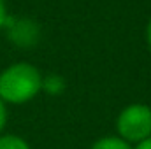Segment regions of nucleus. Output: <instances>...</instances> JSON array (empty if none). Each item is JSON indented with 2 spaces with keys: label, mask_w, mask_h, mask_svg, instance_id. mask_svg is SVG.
Wrapping results in <instances>:
<instances>
[{
  "label": "nucleus",
  "mask_w": 151,
  "mask_h": 149,
  "mask_svg": "<svg viewBox=\"0 0 151 149\" xmlns=\"http://www.w3.org/2000/svg\"><path fill=\"white\" fill-rule=\"evenodd\" d=\"M91 149H134L130 146V142L123 140L121 137H102L99 139Z\"/></svg>",
  "instance_id": "nucleus-5"
},
{
  "label": "nucleus",
  "mask_w": 151,
  "mask_h": 149,
  "mask_svg": "<svg viewBox=\"0 0 151 149\" xmlns=\"http://www.w3.org/2000/svg\"><path fill=\"white\" fill-rule=\"evenodd\" d=\"M134 149H151V135L146 137V139H142L141 142H137V146Z\"/></svg>",
  "instance_id": "nucleus-9"
},
{
  "label": "nucleus",
  "mask_w": 151,
  "mask_h": 149,
  "mask_svg": "<svg viewBox=\"0 0 151 149\" xmlns=\"http://www.w3.org/2000/svg\"><path fill=\"white\" fill-rule=\"evenodd\" d=\"M5 119H7V109H5V102L0 98V132L5 126Z\"/></svg>",
  "instance_id": "nucleus-7"
},
{
  "label": "nucleus",
  "mask_w": 151,
  "mask_h": 149,
  "mask_svg": "<svg viewBox=\"0 0 151 149\" xmlns=\"http://www.w3.org/2000/svg\"><path fill=\"white\" fill-rule=\"evenodd\" d=\"M42 90V75L27 62L14 63L0 74V98L9 104H25Z\"/></svg>",
  "instance_id": "nucleus-1"
},
{
  "label": "nucleus",
  "mask_w": 151,
  "mask_h": 149,
  "mask_svg": "<svg viewBox=\"0 0 151 149\" xmlns=\"http://www.w3.org/2000/svg\"><path fill=\"white\" fill-rule=\"evenodd\" d=\"M5 19H7V11H5V2L0 0V28L5 25Z\"/></svg>",
  "instance_id": "nucleus-8"
},
{
  "label": "nucleus",
  "mask_w": 151,
  "mask_h": 149,
  "mask_svg": "<svg viewBox=\"0 0 151 149\" xmlns=\"http://www.w3.org/2000/svg\"><path fill=\"white\" fill-rule=\"evenodd\" d=\"M146 39H148V46H150V49H151V19H150V23H148V28H146Z\"/></svg>",
  "instance_id": "nucleus-10"
},
{
  "label": "nucleus",
  "mask_w": 151,
  "mask_h": 149,
  "mask_svg": "<svg viewBox=\"0 0 151 149\" xmlns=\"http://www.w3.org/2000/svg\"><path fill=\"white\" fill-rule=\"evenodd\" d=\"M42 90L47 95H60L65 90V81H63V77L56 74L46 75V77H42Z\"/></svg>",
  "instance_id": "nucleus-4"
},
{
  "label": "nucleus",
  "mask_w": 151,
  "mask_h": 149,
  "mask_svg": "<svg viewBox=\"0 0 151 149\" xmlns=\"http://www.w3.org/2000/svg\"><path fill=\"white\" fill-rule=\"evenodd\" d=\"M0 149H30V146L18 135H2Z\"/></svg>",
  "instance_id": "nucleus-6"
},
{
  "label": "nucleus",
  "mask_w": 151,
  "mask_h": 149,
  "mask_svg": "<svg viewBox=\"0 0 151 149\" xmlns=\"http://www.w3.org/2000/svg\"><path fill=\"white\" fill-rule=\"evenodd\" d=\"M118 137L127 142H141L151 135V109L146 104H132L119 112L116 119Z\"/></svg>",
  "instance_id": "nucleus-2"
},
{
  "label": "nucleus",
  "mask_w": 151,
  "mask_h": 149,
  "mask_svg": "<svg viewBox=\"0 0 151 149\" xmlns=\"http://www.w3.org/2000/svg\"><path fill=\"white\" fill-rule=\"evenodd\" d=\"M4 27H7L9 39L18 46H32L39 39V28L35 21H32V19H27V18L16 19V18L7 16Z\"/></svg>",
  "instance_id": "nucleus-3"
}]
</instances>
